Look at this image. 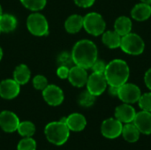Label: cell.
Returning a JSON list of instances; mask_svg holds the SVG:
<instances>
[{
    "label": "cell",
    "instance_id": "6da1fadb",
    "mask_svg": "<svg viewBox=\"0 0 151 150\" xmlns=\"http://www.w3.org/2000/svg\"><path fill=\"white\" fill-rule=\"evenodd\" d=\"M71 54L73 64L87 70L91 68L97 60L98 51L93 42L89 40H81L75 43Z\"/></svg>",
    "mask_w": 151,
    "mask_h": 150
},
{
    "label": "cell",
    "instance_id": "7a4b0ae2",
    "mask_svg": "<svg viewBox=\"0 0 151 150\" xmlns=\"http://www.w3.org/2000/svg\"><path fill=\"white\" fill-rule=\"evenodd\" d=\"M104 74L109 86L119 88L127 82L130 75V70L126 61L114 59L106 65Z\"/></svg>",
    "mask_w": 151,
    "mask_h": 150
},
{
    "label": "cell",
    "instance_id": "3957f363",
    "mask_svg": "<svg viewBox=\"0 0 151 150\" xmlns=\"http://www.w3.org/2000/svg\"><path fill=\"white\" fill-rule=\"evenodd\" d=\"M44 133L47 140L57 146L65 144L70 135V130L66 124L61 121H55L49 123L44 129Z\"/></svg>",
    "mask_w": 151,
    "mask_h": 150
},
{
    "label": "cell",
    "instance_id": "277c9868",
    "mask_svg": "<svg viewBox=\"0 0 151 150\" xmlns=\"http://www.w3.org/2000/svg\"><path fill=\"white\" fill-rule=\"evenodd\" d=\"M120 48L125 53L136 56L144 51L145 43L140 35L129 33L121 37Z\"/></svg>",
    "mask_w": 151,
    "mask_h": 150
},
{
    "label": "cell",
    "instance_id": "5b68a950",
    "mask_svg": "<svg viewBox=\"0 0 151 150\" xmlns=\"http://www.w3.org/2000/svg\"><path fill=\"white\" fill-rule=\"evenodd\" d=\"M83 27L88 34L98 36L104 32L106 23L101 14L89 12L83 17Z\"/></svg>",
    "mask_w": 151,
    "mask_h": 150
},
{
    "label": "cell",
    "instance_id": "8992f818",
    "mask_svg": "<svg viewBox=\"0 0 151 150\" xmlns=\"http://www.w3.org/2000/svg\"><path fill=\"white\" fill-rule=\"evenodd\" d=\"M28 31L35 36H46L49 34V24L46 18L38 12L30 14L27 19Z\"/></svg>",
    "mask_w": 151,
    "mask_h": 150
},
{
    "label": "cell",
    "instance_id": "52a82bcc",
    "mask_svg": "<svg viewBox=\"0 0 151 150\" xmlns=\"http://www.w3.org/2000/svg\"><path fill=\"white\" fill-rule=\"evenodd\" d=\"M142 95L141 89L133 83H125L119 88L118 97L125 103H135Z\"/></svg>",
    "mask_w": 151,
    "mask_h": 150
},
{
    "label": "cell",
    "instance_id": "ba28073f",
    "mask_svg": "<svg viewBox=\"0 0 151 150\" xmlns=\"http://www.w3.org/2000/svg\"><path fill=\"white\" fill-rule=\"evenodd\" d=\"M107 81L104 77V74L103 73H96L93 72L88 76V81H87V90L94 95L95 96H98L102 95L106 88H107Z\"/></svg>",
    "mask_w": 151,
    "mask_h": 150
},
{
    "label": "cell",
    "instance_id": "9c48e42d",
    "mask_svg": "<svg viewBox=\"0 0 151 150\" xmlns=\"http://www.w3.org/2000/svg\"><path fill=\"white\" fill-rule=\"evenodd\" d=\"M123 124L115 118L105 119L101 126V133L104 137L113 140L121 135Z\"/></svg>",
    "mask_w": 151,
    "mask_h": 150
},
{
    "label": "cell",
    "instance_id": "30bf717a",
    "mask_svg": "<svg viewBox=\"0 0 151 150\" xmlns=\"http://www.w3.org/2000/svg\"><path fill=\"white\" fill-rule=\"evenodd\" d=\"M42 97L44 101L50 106H58L64 102L63 90L56 85H48L42 90Z\"/></svg>",
    "mask_w": 151,
    "mask_h": 150
},
{
    "label": "cell",
    "instance_id": "8fae6325",
    "mask_svg": "<svg viewBox=\"0 0 151 150\" xmlns=\"http://www.w3.org/2000/svg\"><path fill=\"white\" fill-rule=\"evenodd\" d=\"M19 124L18 116L10 111H3L0 113V128L5 133H13L17 131Z\"/></svg>",
    "mask_w": 151,
    "mask_h": 150
},
{
    "label": "cell",
    "instance_id": "7c38bea8",
    "mask_svg": "<svg viewBox=\"0 0 151 150\" xmlns=\"http://www.w3.org/2000/svg\"><path fill=\"white\" fill-rule=\"evenodd\" d=\"M20 91V85L13 79L4 80L0 82V96L6 100H11L18 96Z\"/></svg>",
    "mask_w": 151,
    "mask_h": 150
},
{
    "label": "cell",
    "instance_id": "4fadbf2b",
    "mask_svg": "<svg viewBox=\"0 0 151 150\" xmlns=\"http://www.w3.org/2000/svg\"><path fill=\"white\" fill-rule=\"evenodd\" d=\"M67 79L73 87L82 88L87 84L88 75L86 69L78 65H74L70 68Z\"/></svg>",
    "mask_w": 151,
    "mask_h": 150
},
{
    "label": "cell",
    "instance_id": "5bb4252c",
    "mask_svg": "<svg viewBox=\"0 0 151 150\" xmlns=\"http://www.w3.org/2000/svg\"><path fill=\"white\" fill-rule=\"evenodd\" d=\"M133 123L138 128L141 133L151 134V112L142 111L136 113Z\"/></svg>",
    "mask_w": 151,
    "mask_h": 150
},
{
    "label": "cell",
    "instance_id": "9a60e30c",
    "mask_svg": "<svg viewBox=\"0 0 151 150\" xmlns=\"http://www.w3.org/2000/svg\"><path fill=\"white\" fill-rule=\"evenodd\" d=\"M136 111L134 108L129 103H124L115 109V118H117L122 124L133 123Z\"/></svg>",
    "mask_w": 151,
    "mask_h": 150
},
{
    "label": "cell",
    "instance_id": "2e32d148",
    "mask_svg": "<svg viewBox=\"0 0 151 150\" xmlns=\"http://www.w3.org/2000/svg\"><path fill=\"white\" fill-rule=\"evenodd\" d=\"M66 126L70 131L81 132L87 126V120L82 114L73 113L66 117Z\"/></svg>",
    "mask_w": 151,
    "mask_h": 150
},
{
    "label": "cell",
    "instance_id": "e0dca14e",
    "mask_svg": "<svg viewBox=\"0 0 151 150\" xmlns=\"http://www.w3.org/2000/svg\"><path fill=\"white\" fill-rule=\"evenodd\" d=\"M131 16L137 21H144L151 16V5L146 3H140L134 6L131 11Z\"/></svg>",
    "mask_w": 151,
    "mask_h": 150
},
{
    "label": "cell",
    "instance_id": "ac0fdd59",
    "mask_svg": "<svg viewBox=\"0 0 151 150\" xmlns=\"http://www.w3.org/2000/svg\"><path fill=\"white\" fill-rule=\"evenodd\" d=\"M83 27V17L79 14L69 16L65 22V28L69 34H76Z\"/></svg>",
    "mask_w": 151,
    "mask_h": 150
},
{
    "label": "cell",
    "instance_id": "d6986e66",
    "mask_svg": "<svg viewBox=\"0 0 151 150\" xmlns=\"http://www.w3.org/2000/svg\"><path fill=\"white\" fill-rule=\"evenodd\" d=\"M140 131L134 123H127L123 125L121 135L123 136L124 140L127 142L134 143L138 141V140L140 139Z\"/></svg>",
    "mask_w": 151,
    "mask_h": 150
},
{
    "label": "cell",
    "instance_id": "ffe728a7",
    "mask_svg": "<svg viewBox=\"0 0 151 150\" xmlns=\"http://www.w3.org/2000/svg\"><path fill=\"white\" fill-rule=\"evenodd\" d=\"M132 27H133V24H132L130 18L127 16H120L115 20L114 31L117 32L120 36H124L131 33Z\"/></svg>",
    "mask_w": 151,
    "mask_h": 150
},
{
    "label": "cell",
    "instance_id": "44dd1931",
    "mask_svg": "<svg viewBox=\"0 0 151 150\" xmlns=\"http://www.w3.org/2000/svg\"><path fill=\"white\" fill-rule=\"evenodd\" d=\"M30 76L31 72L29 68L24 64L19 65L13 72V80L20 86L27 84L30 79Z\"/></svg>",
    "mask_w": 151,
    "mask_h": 150
},
{
    "label": "cell",
    "instance_id": "7402d4cb",
    "mask_svg": "<svg viewBox=\"0 0 151 150\" xmlns=\"http://www.w3.org/2000/svg\"><path fill=\"white\" fill-rule=\"evenodd\" d=\"M121 37L115 31H106L103 33L102 41L103 43L110 49H117L120 47Z\"/></svg>",
    "mask_w": 151,
    "mask_h": 150
},
{
    "label": "cell",
    "instance_id": "603a6c76",
    "mask_svg": "<svg viewBox=\"0 0 151 150\" xmlns=\"http://www.w3.org/2000/svg\"><path fill=\"white\" fill-rule=\"evenodd\" d=\"M17 24H18L17 19L12 14L3 13L2 17L0 18V27L2 32L4 33L12 32L13 30L16 29Z\"/></svg>",
    "mask_w": 151,
    "mask_h": 150
},
{
    "label": "cell",
    "instance_id": "cb8c5ba5",
    "mask_svg": "<svg viewBox=\"0 0 151 150\" xmlns=\"http://www.w3.org/2000/svg\"><path fill=\"white\" fill-rule=\"evenodd\" d=\"M17 131L22 137H32L35 133V126L30 121L19 122Z\"/></svg>",
    "mask_w": 151,
    "mask_h": 150
},
{
    "label": "cell",
    "instance_id": "d4e9b609",
    "mask_svg": "<svg viewBox=\"0 0 151 150\" xmlns=\"http://www.w3.org/2000/svg\"><path fill=\"white\" fill-rule=\"evenodd\" d=\"M96 97L94 95H92L91 93H89L88 90L83 91L78 97V103L81 106L85 107V108H88L91 107L95 102H96Z\"/></svg>",
    "mask_w": 151,
    "mask_h": 150
},
{
    "label": "cell",
    "instance_id": "484cf974",
    "mask_svg": "<svg viewBox=\"0 0 151 150\" xmlns=\"http://www.w3.org/2000/svg\"><path fill=\"white\" fill-rule=\"evenodd\" d=\"M47 0H20V3L28 10L37 11L42 10L46 5Z\"/></svg>",
    "mask_w": 151,
    "mask_h": 150
},
{
    "label": "cell",
    "instance_id": "4316f807",
    "mask_svg": "<svg viewBox=\"0 0 151 150\" xmlns=\"http://www.w3.org/2000/svg\"><path fill=\"white\" fill-rule=\"evenodd\" d=\"M17 150H36V142L32 137H24L18 143Z\"/></svg>",
    "mask_w": 151,
    "mask_h": 150
},
{
    "label": "cell",
    "instance_id": "83f0119b",
    "mask_svg": "<svg viewBox=\"0 0 151 150\" xmlns=\"http://www.w3.org/2000/svg\"><path fill=\"white\" fill-rule=\"evenodd\" d=\"M138 103L142 111L151 112V92L142 95L138 101Z\"/></svg>",
    "mask_w": 151,
    "mask_h": 150
},
{
    "label": "cell",
    "instance_id": "f1b7e54d",
    "mask_svg": "<svg viewBox=\"0 0 151 150\" xmlns=\"http://www.w3.org/2000/svg\"><path fill=\"white\" fill-rule=\"evenodd\" d=\"M48 85V80L43 75H36L33 79V86L37 90L42 91Z\"/></svg>",
    "mask_w": 151,
    "mask_h": 150
},
{
    "label": "cell",
    "instance_id": "f546056e",
    "mask_svg": "<svg viewBox=\"0 0 151 150\" xmlns=\"http://www.w3.org/2000/svg\"><path fill=\"white\" fill-rule=\"evenodd\" d=\"M57 61H58L59 65H65V66H68V67H70L71 65L73 64L72 54H70V53H68L66 51H64V52L60 53L59 56L58 57Z\"/></svg>",
    "mask_w": 151,
    "mask_h": 150
},
{
    "label": "cell",
    "instance_id": "4dcf8cb0",
    "mask_svg": "<svg viewBox=\"0 0 151 150\" xmlns=\"http://www.w3.org/2000/svg\"><path fill=\"white\" fill-rule=\"evenodd\" d=\"M106 64L102 61V60H96L94 65H92V70H93V72H96V73H104V71L106 69Z\"/></svg>",
    "mask_w": 151,
    "mask_h": 150
},
{
    "label": "cell",
    "instance_id": "1f68e13d",
    "mask_svg": "<svg viewBox=\"0 0 151 150\" xmlns=\"http://www.w3.org/2000/svg\"><path fill=\"white\" fill-rule=\"evenodd\" d=\"M69 71H70V67L65 66V65H59L57 70V74L60 79L65 80V79L68 78Z\"/></svg>",
    "mask_w": 151,
    "mask_h": 150
},
{
    "label": "cell",
    "instance_id": "d6a6232c",
    "mask_svg": "<svg viewBox=\"0 0 151 150\" xmlns=\"http://www.w3.org/2000/svg\"><path fill=\"white\" fill-rule=\"evenodd\" d=\"M96 0H74L76 5L81 8H88L94 4Z\"/></svg>",
    "mask_w": 151,
    "mask_h": 150
},
{
    "label": "cell",
    "instance_id": "836d02e7",
    "mask_svg": "<svg viewBox=\"0 0 151 150\" xmlns=\"http://www.w3.org/2000/svg\"><path fill=\"white\" fill-rule=\"evenodd\" d=\"M144 82L147 86V88L151 90V68L149 69L144 76Z\"/></svg>",
    "mask_w": 151,
    "mask_h": 150
},
{
    "label": "cell",
    "instance_id": "e575fe53",
    "mask_svg": "<svg viewBox=\"0 0 151 150\" xmlns=\"http://www.w3.org/2000/svg\"><path fill=\"white\" fill-rule=\"evenodd\" d=\"M118 92H119V88L110 86L109 93H110L111 95H112V96H118Z\"/></svg>",
    "mask_w": 151,
    "mask_h": 150
},
{
    "label": "cell",
    "instance_id": "d590c367",
    "mask_svg": "<svg viewBox=\"0 0 151 150\" xmlns=\"http://www.w3.org/2000/svg\"><path fill=\"white\" fill-rule=\"evenodd\" d=\"M142 3H146V4H151V0H141Z\"/></svg>",
    "mask_w": 151,
    "mask_h": 150
},
{
    "label": "cell",
    "instance_id": "8d00e7d4",
    "mask_svg": "<svg viewBox=\"0 0 151 150\" xmlns=\"http://www.w3.org/2000/svg\"><path fill=\"white\" fill-rule=\"evenodd\" d=\"M2 57H3V50H2V48L0 47V61L2 59Z\"/></svg>",
    "mask_w": 151,
    "mask_h": 150
},
{
    "label": "cell",
    "instance_id": "74e56055",
    "mask_svg": "<svg viewBox=\"0 0 151 150\" xmlns=\"http://www.w3.org/2000/svg\"><path fill=\"white\" fill-rule=\"evenodd\" d=\"M2 15H3V10H2V6L0 5V18L2 17Z\"/></svg>",
    "mask_w": 151,
    "mask_h": 150
},
{
    "label": "cell",
    "instance_id": "f35d334b",
    "mask_svg": "<svg viewBox=\"0 0 151 150\" xmlns=\"http://www.w3.org/2000/svg\"><path fill=\"white\" fill-rule=\"evenodd\" d=\"M2 33V30H1V27H0V34Z\"/></svg>",
    "mask_w": 151,
    "mask_h": 150
}]
</instances>
